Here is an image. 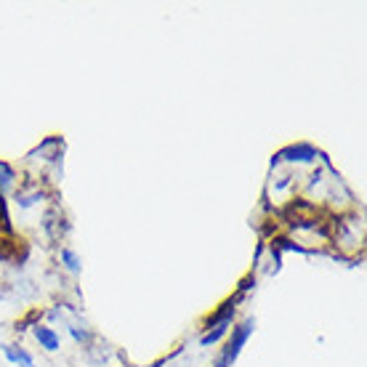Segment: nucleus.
Here are the masks:
<instances>
[{
    "label": "nucleus",
    "instance_id": "nucleus-1",
    "mask_svg": "<svg viewBox=\"0 0 367 367\" xmlns=\"http://www.w3.org/2000/svg\"><path fill=\"white\" fill-rule=\"evenodd\" d=\"M253 330H256V319H253V317H248V319H242L240 325H235V328H232V335H229V341H226V346H223L221 356L216 359V365L213 367H232L235 365V359L240 356V352H242V346L248 343L250 335H253Z\"/></svg>",
    "mask_w": 367,
    "mask_h": 367
},
{
    "label": "nucleus",
    "instance_id": "nucleus-2",
    "mask_svg": "<svg viewBox=\"0 0 367 367\" xmlns=\"http://www.w3.org/2000/svg\"><path fill=\"white\" fill-rule=\"evenodd\" d=\"M317 158H319V152L312 144H290L272 158V165H277V162H314Z\"/></svg>",
    "mask_w": 367,
    "mask_h": 367
},
{
    "label": "nucleus",
    "instance_id": "nucleus-3",
    "mask_svg": "<svg viewBox=\"0 0 367 367\" xmlns=\"http://www.w3.org/2000/svg\"><path fill=\"white\" fill-rule=\"evenodd\" d=\"M3 354H6V359H8L11 365L35 367V362H32V356L27 354L25 349H19V346H11V343H6V346H3Z\"/></svg>",
    "mask_w": 367,
    "mask_h": 367
},
{
    "label": "nucleus",
    "instance_id": "nucleus-4",
    "mask_svg": "<svg viewBox=\"0 0 367 367\" xmlns=\"http://www.w3.org/2000/svg\"><path fill=\"white\" fill-rule=\"evenodd\" d=\"M35 338H38V343L46 352H56V349H59V335H56L51 328L40 325V322L35 325Z\"/></svg>",
    "mask_w": 367,
    "mask_h": 367
},
{
    "label": "nucleus",
    "instance_id": "nucleus-5",
    "mask_svg": "<svg viewBox=\"0 0 367 367\" xmlns=\"http://www.w3.org/2000/svg\"><path fill=\"white\" fill-rule=\"evenodd\" d=\"M232 330V322H226V325H216V328L205 330V335L200 338V346H213V343H219Z\"/></svg>",
    "mask_w": 367,
    "mask_h": 367
},
{
    "label": "nucleus",
    "instance_id": "nucleus-6",
    "mask_svg": "<svg viewBox=\"0 0 367 367\" xmlns=\"http://www.w3.org/2000/svg\"><path fill=\"white\" fill-rule=\"evenodd\" d=\"M11 216H8V208H6V197L0 192V235H11Z\"/></svg>",
    "mask_w": 367,
    "mask_h": 367
},
{
    "label": "nucleus",
    "instance_id": "nucleus-7",
    "mask_svg": "<svg viewBox=\"0 0 367 367\" xmlns=\"http://www.w3.org/2000/svg\"><path fill=\"white\" fill-rule=\"evenodd\" d=\"M13 179H16L13 168L11 165H6V162L0 160V192H3V189H8V186L13 184Z\"/></svg>",
    "mask_w": 367,
    "mask_h": 367
},
{
    "label": "nucleus",
    "instance_id": "nucleus-8",
    "mask_svg": "<svg viewBox=\"0 0 367 367\" xmlns=\"http://www.w3.org/2000/svg\"><path fill=\"white\" fill-rule=\"evenodd\" d=\"M62 261H64V266L69 269V272H80V258L72 253V250H62Z\"/></svg>",
    "mask_w": 367,
    "mask_h": 367
},
{
    "label": "nucleus",
    "instance_id": "nucleus-9",
    "mask_svg": "<svg viewBox=\"0 0 367 367\" xmlns=\"http://www.w3.org/2000/svg\"><path fill=\"white\" fill-rule=\"evenodd\" d=\"M38 200H43V192H29V195H22L16 197V202H19V208H29V205H35Z\"/></svg>",
    "mask_w": 367,
    "mask_h": 367
},
{
    "label": "nucleus",
    "instance_id": "nucleus-10",
    "mask_svg": "<svg viewBox=\"0 0 367 367\" xmlns=\"http://www.w3.org/2000/svg\"><path fill=\"white\" fill-rule=\"evenodd\" d=\"M40 319V312H29V314L25 317V319H19V322H16V333H25L27 328H32V325H35V322H38Z\"/></svg>",
    "mask_w": 367,
    "mask_h": 367
},
{
    "label": "nucleus",
    "instance_id": "nucleus-11",
    "mask_svg": "<svg viewBox=\"0 0 367 367\" xmlns=\"http://www.w3.org/2000/svg\"><path fill=\"white\" fill-rule=\"evenodd\" d=\"M69 333H72V338H75L78 343H85V346L91 343V333H88L85 328L80 330V328H75V325H72V328H69Z\"/></svg>",
    "mask_w": 367,
    "mask_h": 367
},
{
    "label": "nucleus",
    "instance_id": "nucleus-12",
    "mask_svg": "<svg viewBox=\"0 0 367 367\" xmlns=\"http://www.w3.org/2000/svg\"><path fill=\"white\" fill-rule=\"evenodd\" d=\"M253 288H256V277L248 275L245 279H242V282H240V288H237V293H240V296H245V293H248V290H253Z\"/></svg>",
    "mask_w": 367,
    "mask_h": 367
}]
</instances>
